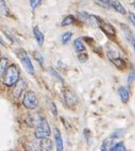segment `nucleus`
Returning <instances> with one entry per match:
<instances>
[{
	"label": "nucleus",
	"mask_w": 135,
	"mask_h": 151,
	"mask_svg": "<svg viewBox=\"0 0 135 151\" xmlns=\"http://www.w3.org/2000/svg\"><path fill=\"white\" fill-rule=\"evenodd\" d=\"M3 84L8 87L14 86L17 82L20 80V70H19L18 66L15 64L10 65L8 69L6 70L4 75L2 76Z\"/></svg>",
	"instance_id": "1"
},
{
	"label": "nucleus",
	"mask_w": 135,
	"mask_h": 151,
	"mask_svg": "<svg viewBox=\"0 0 135 151\" xmlns=\"http://www.w3.org/2000/svg\"><path fill=\"white\" fill-rule=\"evenodd\" d=\"M50 134H51V130L49 127L48 122L44 118L38 119L37 126H36L35 132H34L35 137L38 138V139H43L45 137H48Z\"/></svg>",
	"instance_id": "2"
},
{
	"label": "nucleus",
	"mask_w": 135,
	"mask_h": 151,
	"mask_svg": "<svg viewBox=\"0 0 135 151\" xmlns=\"http://www.w3.org/2000/svg\"><path fill=\"white\" fill-rule=\"evenodd\" d=\"M16 54L17 57H18L19 61L22 62L24 68L26 69V71L28 73H30V75H34L35 69H34V66H33L32 62H31V59H30V57L28 55L27 52L24 51V49H19V50L16 51Z\"/></svg>",
	"instance_id": "3"
},
{
	"label": "nucleus",
	"mask_w": 135,
	"mask_h": 151,
	"mask_svg": "<svg viewBox=\"0 0 135 151\" xmlns=\"http://www.w3.org/2000/svg\"><path fill=\"white\" fill-rule=\"evenodd\" d=\"M106 53H108V59L111 60L112 63H113V64L115 65L117 68H119V69H124V68L126 67V64H124V59H121V58H120V55H119V52L117 51L115 48H113V47H111L110 45H108Z\"/></svg>",
	"instance_id": "4"
},
{
	"label": "nucleus",
	"mask_w": 135,
	"mask_h": 151,
	"mask_svg": "<svg viewBox=\"0 0 135 151\" xmlns=\"http://www.w3.org/2000/svg\"><path fill=\"white\" fill-rule=\"evenodd\" d=\"M22 105L28 110H34L37 108L38 105V100L37 96L33 91H28L24 96L22 99Z\"/></svg>",
	"instance_id": "5"
},
{
	"label": "nucleus",
	"mask_w": 135,
	"mask_h": 151,
	"mask_svg": "<svg viewBox=\"0 0 135 151\" xmlns=\"http://www.w3.org/2000/svg\"><path fill=\"white\" fill-rule=\"evenodd\" d=\"M98 27L102 30L103 33L108 36V37H114L116 35V31L114 29V27L111 24H108L106 22H103V19L99 18V24H98Z\"/></svg>",
	"instance_id": "6"
},
{
	"label": "nucleus",
	"mask_w": 135,
	"mask_h": 151,
	"mask_svg": "<svg viewBox=\"0 0 135 151\" xmlns=\"http://www.w3.org/2000/svg\"><path fill=\"white\" fill-rule=\"evenodd\" d=\"M53 137H54V142H55V148L57 150L62 151L64 149V146H63V139H62V135L61 132L57 128H54L53 129Z\"/></svg>",
	"instance_id": "7"
},
{
	"label": "nucleus",
	"mask_w": 135,
	"mask_h": 151,
	"mask_svg": "<svg viewBox=\"0 0 135 151\" xmlns=\"http://www.w3.org/2000/svg\"><path fill=\"white\" fill-rule=\"evenodd\" d=\"M26 86H27V83L24 82V80H22V79L19 80V81L15 84V88H13V95L16 98H18L19 96L22 95V91L26 88Z\"/></svg>",
	"instance_id": "8"
},
{
	"label": "nucleus",
	"mask_w": 135,
	"mask_h": 151,
	"mask_svg": "<svg viewBox=\"0 0 135 151\" xmlns=\"http://www.w3.org/2000/svg\"><path fill=\"white\" fill-rule=\"evenodd\" d=\"M64 100L66 104L69 105V106H73V105L76 104L77 102V98L75 97V95L70 92V91H66L64 93Z\"/></svg>",
	"instance_id": "9"
},
{
	"label": "nucleus",
	"mask_w": 135,
	"mask_h": 151,
	"mask_svg": "<svg viewBox=\"0 0 135 151\" xmlns=\"http://www.w3.org/2000/svg\"><path fill=\"white\" fill-rule=\"evenodd\" d=\"M33 34L35 36V40L37 42L38 46L42 47L44 45V42H45V37H44V34L42 33V31L38 29V27L33 28Z\"/></svg>",
	"instance_id": "10"
},
{
	"label": "nucleus",
	"mask_w": 135,
	"mask_h": 151,
	"mask_svg": "<svg viewBox=\"0 0 135 151\" xmlns=\"http://www.w3.org/2000/svg\"><path fill=\"white\" fill-rule=\"evenodd\" d=\"M118 94H119V97H120V100H121V102L124 103H127L130 99V94H129V91L127 89V87L124 86H120L118 88Z\"/></svg>",
	"instance_id": "11"
},
{
	"label": "nucleus",
	"mask_w": 135,
	"mask_h": 151,
	"mask_svg": "<svg viewBox=\"0 0 135 151\" xmlns=\"http://www.w3.org/2000/svg\"><path fill=\"white\" fill-rule=\"evenodd\" d=\"M112 9H114L115 11L118 12L119 14H122V15H124V14L127 13V11H126L124 6H122L121 3H120V1H118V0H113V3H112Z\"/></svg>",
	"instance_id": "12"
},
{
	"label": "nucleus",
	"mask_w": 135,
	"mask_h": 151,
	"mask_svg": "<svg viewBox=\"0 0 135 151\" xmlns=\"http://www.w3.org/2000/svg\"><path fill=\"white\" fill-rule=\"evenodd\" d=\"M39 147H41L42 150L50 151V150H52V147H53V146H52L51 139H49L48 137H45V138H43V139H42L41 144H39Z\"/></svg>",
	"instance_id": "13"
},
{
	"label": "nucleus",
	"mask_w": 135,
	"mask_h": 151,
	"mask_svg": "<svg viewBox=\"0 0 135 151\" xmlns=\"http://www.w3.org/2000/svg\"><path fill=\"white\" fill-rule=\"evenodd\" d=\"M114 144H115V143H114L113 137H111V136H110V138H106V139L103 140L102 145H101V150H102V151L110 150V149L113 147Z\"/></svg>",
	"instance_id": "14"
},
{
	"label": "nucleus",
	"mask_w": 135,
	"mask_h": 151,
	"mask_svg": "<svg viewBox=\"0 0 135 151\" xmlns=\"http://www.w3.org/2000/svg\"><path fill=\"white\" fill-rule=\"evenodd\" d=\"M73 47H75V49H76L77 52H84L85 51V46H84L83 42H82L81 38H77V40H75V42H73Z\"/></svg>",
	"instance_id": "15"
},
{
	"label": "nucleus",
	"mask_w": 135,
	"mask_h": 151,
	"mask_svg": "<svg viewBox=\"0 0 135 151\" xmlns=\"http://www.w3.org/2000/svg\"><path fill=\"white\" fill-rule=\"evenodd\" d=\"M95 2L99 4L100 6L106 9H111L112 8V3H113V0H94Z\"/></svg>",
	"instance_id": "16"
},
{
	"label": "nucleus",
	"mask_w": 135,
	"mask_h": 151,
	"mask_svg": "<svg viewBox=\"0 0 135 151\" xmlns=\"http://www.w3.org/2000/svg\"><path fill=\"white\" fill-rule=\"evenodd\" d=\"M49 73L53 77V78H55L57 80V81H60L61 83H64V78H63L62 76L60 75L59 73H57V70L54 69V68H52V67H50L49 68Z\"/></svg>",
	"instance_id": "17"
},
{
	"label": "nucleus",
	"mask_w": 135,
	"mask_h": 151,
	"mask_svg": "<svg viewBox=\"0 0 135 151\" xmlns=\"http://www.w3.org/2000/svg\"><path fill=\"white\" fill-rule=\"evenodd\" d=\"M75 22V17L73 15H67L66 17H64V19L62 20L61 24L63 27H66V26H69V24H73Z\"/></svg>",
	"instance_id": "18"
},
{
	"label": "nucleus",
	"mask_w": 135,
	"mask_h": 151,
	"mask_svg": "<svg viewBox=\"0 0 135 151\" xmlns=\"http://www.w3.org/2000/svg\"><path fill=\"white\" fill-rule=\"evenodd\" d=\"M6 69H8V59L2 58L1 59V63H0V75H1V77L4 75Z\"/></svg>",
	"instance_id": "19"
},
{
	"label": "nucleus",
	"mask_w": 135,
	"mask_h": 151,
	"mask_svg": "<svg viewBox=\"0 0 135 151\" xmlns=\"http://www.w3.org/2000/svg\"><path fill=\"white\" fill-rule=\"evenodd\" d=\"M110 150H111V151H126V150H127V148H126L124 144L120 142V143L114 144L113 147H112Z\"/></svg>",
	"instance_id": "20"
},
{
	"label": "nucleus",
	"mask_w": 135,
	"mask_h": 151,
	"mask_svg": "<svg viewBox=\"0 0 135 151\" xmlns=\"http://www.w3.org/2000/svg\"><path fill=\"white\" fill-rule=\"evenodd\" d=\"M71 37H73V33H71V32H65L64 34L62 35V38H61V41H62L63 44H67L68 42L70 41Z\"/></svg>",
	"instance_id": "21"
},
{
	"label": "nucleus",
	"mask_w": 135,
	"mask_h": 151,
	"mask_svg": "<svg viewBox=\"0 0 135 151\" xmlns=\"http://www.w3.org/2000/svg\"><path fill=\"white\" fill-rule=\"evenodd\" d=\"M124 130H116V131H114L113 133L111 134V137H113V138H119V137H122L124 135Z\"/></svg>",
	"instance_id": "22"
},
{
	"label": "nucleus",
	"mask_w": 135,
	"mask_h": 151,
	"mask_svg": "<svg viewBox=\"0 0 135 151\" xmlns=\"http://www.w3.org/2000/svg\"><path fill=\"white\" fill-rule=\"evenodd\" d=\"M0 3H1V15H4V16H6L9 14V9L8 6H6V2H4V0H0Z\"/></svg>",
	"instance_id": "23"
},
{
	"label": "nucleus",
	"mask_w": 135,
	"mask_h": 151,
	"mask_svg": "<svg viewBox=\"0 0 135 151\" xmlns=\"http://www.w3.org/2000/svg\"><path fill=\"white\" fill-rule=\"evenodd\" d=\"M87 59H88V55L85 52H80V54L78 55V60L81 63H85L87 61Z\"/></svg>",
	"instance_id": "24"
},
{
	"label": "nucleus",
	"mask_w": 135,
	"mask_h": 151,
	"mask_svg": "<svg viewBox=\"0 0 135 151\" xmlns=\"http://www.w3.org/2000/svg\"><path fill=\"white\" fill-rule=\"evenodd\" d=\"M43 1V0H30L29 2H30V8L31 9H36L39 4H41V2Z\"/></svg>",
	"instance_id": "25"
},
{
	"label": "nucleus",
	"mask_w": 135,
	"mask_h": 151,
	"mask_svg": "<svg viewBox=\"0 0 135 151\" xmlns=\"http://www.w3.org/2000/svg\"><path fill=\"white\" fill-rule=\"evenodd\" d=\"M34 58L36 59V61H38V63H39V65H41L42 67H44V58H43V55H42L41 53H37V52H36V53L34 54Z\"/></svg>",
	"instance_id": "26"
},
{
	"label": "nucleus",
	"mask_w": 135,
	"mask_h": 151,
	"mask_svg": "<svg viewBox=\"0 0 135 151\" xmlns=\"http://www.w3.org/2000/svg\"><path fill=\"white\" fill-rule=\"evenodd\" d=\"M135 80V70H132L128 76V84H131Z\"/></svg>",
	"instance_id": "27"
},
{
	"label": "nucleus",
	"mask_w": 135,
	"mask_h": 151,
	"mask_svg": "<svg viewBox=\"0 0 135 151\" xmlns=\"http://www.w3.org/2000/svg\"><path fill=\"white\" fill-rule=\"evenodd\" d=\"M129 17H130V20H131V22H132L133 26H134V28H135V15H134V14H132V13H130Z\"/></svg>",
	"instance_id": "28"
},
{
	"label": "nucleus",
	"mask_w": 135,
	"mask_h": 151,
	"mask_svg": "<svg viewBox=\"0 0 135 151\" xmlns=\"http://www.w3.org/2000/svg\"><path fill=\"white\" fill-rule=\"evenodd\" d=\"M131 44H132L133 49H134V52H135V36L132 34H131Z\"/></svg>",
	"instance_id": "29"
},
{
	"label": "nucleus",
	"mask_w": 135,
	"mask_h": 151,
	"mask_svg": "<svg viewBox=\"0 0 135 151\" xmlns=\"http://www.w3.org/2000/svg\"><path fill=\"white\" fill-rule=\"evenodd\" d=\"M133 6H134V9H135V1L133 2Z\"/></svg>",
	"instance_id": "30"
}]
</instances>
